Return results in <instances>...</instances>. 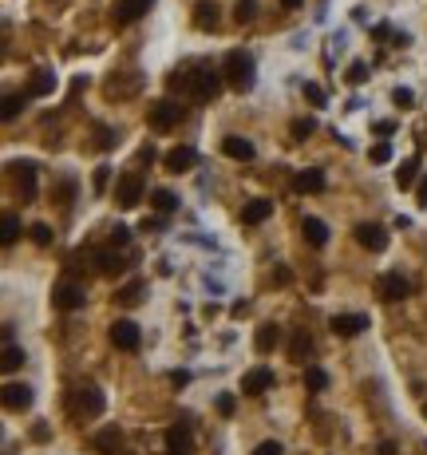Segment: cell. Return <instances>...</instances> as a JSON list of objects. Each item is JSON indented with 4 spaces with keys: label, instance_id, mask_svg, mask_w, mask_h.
Instances as JSON below:
<instances>
[{
    "label": "cell",
    "instance_id": "obj_8",
    "mask_svg": "<svg viewBox=\"0 0 427 455\" xmlns=\"http://www.w3.org/2000/svg\"><path fill=\"white\" fill-rule=\"evenodd\" d=\"M273 384H277V376H273L269 369H249L242 376V392L245 396H261V392H269Z\"/></svg>",
    "mask_w": 427,
    "mask_h": 455
},
{
    "label": "cell",
    "instance_id": "obj_25",
    "mask_svg": "<svg viewBox=\"0 0 427 455\" xmlns=\"http://www.w3.org/2000/svg\"><path fill=\"white\" fill-rule=\"evenodd\" d=\"M194 24L198 28H210V32L218 28V8H214V0H202V4L194 8Z\"/></svg>",
    "mask_w": 427,
    "mask_h": 455
},
{
    "label": "cell",
    "instance_id": "obj_27",
    "mask_svg": "<svg viewBox=\"0 0 427 455\" xmlns=\"http://www.w3.org/2000/svg\"><path fill=\"white\" fill-rule=\"evenodd\" d=\"M16 238H20V218H16V214H4V218H0V242L13 246Z\"/></svg>",
    "mask_w": 427,
    "mask_h": 455
},
{
    "label": "cell",
    "instance_id": "obj_2",
    "mask_svg": "<svg viewBox=\"0 0 427 455\" xmlns=\"http://www.w3.org/2000/svg\"><path fill=\"white\" fill-rule=\"evenodd\" d=\"M178 119H183V107L171 103V99H159V103L147 107V123L155 127V131H171V127H178Z\"/></svg>",
    "mask_w": 427,
    "mask_h": 455
},
{
    "label": "cell",
    "instance_id": "obj_14",
    "mask_svg": "<svg viewBox=\"0 0 427 455\" xmlns=\"http://www.w3.org/2000/svg\"><path fill=\"white\" fill-rule=\"evenodd\" d=\"M166 452L171 455H190L194 452V440H190V428H186V424H174V428L166 431Z\"/></svg>",
    "mask_w": 427,
    "mask_h": 455
},
{
    "label": "cell",
    "instance_id": "obj_36",
    "mask_svg": "<svg viewBox=\"0 0 427 455\" xmlns=\"http://www.w3.org/2000/svg\"><path fill=\"white\" fill-rule=\"evenodd\" d=\"M28 234H32V242H36V246H52V226H48V222H36Z\"/></svg>",
    "mask_w": 427,
    "mask_h": 455
},
{
    "label": "cell",
    "instance_id": "obj_15",
    "mask_svg": "<svg viewBox=\"0 0 427 455\" xmlns=\"http://www.w3.org/2000/svg\"><path fill=\"white\" fill-rule=\"evenodd\" d=\"M103 392H99L95 384H87V388H79V412H84L87 419H95V416H103Z\"/></svg>",
    "mask_w": 427,
    "mask_h": 455
},
{
    "label": "cell",
    "instance_id": "obj_16",
    "mask_svg": "<svg viewBox=\"0 0 427 455\" xmlns=\"http://www.w3.org/2000/svg\"><path fill=\"white\" fill-rule=\"evenodd\" d=\"M222 151H226L230 159H238V162H249V159H254V143H249V139H242V135H226V139H222Z\"/></svg>",
    "mask_w": 427,
    "mask_h": 455
},
{
    "label": "cell",
    "instance_id": "obj_47",
    "mask_svg": "<svg viewBox=\"0 0 427 455\" xmlns=\"http://www.w3.org/2000/svg\"><path fill=\"white\" fill-rule=\"evenodd\" d=\"M380 455H396V443H380Z\"/></svg>",
    "mask_w": 427,
    "mask_h": 455
},
{
    "label": "cell",
    "instance_id": "obj_38",
    "mask_svg": "<svg viewBox=\"0 0 427 455\" xmlns=\"http://www.w3.org/2000/svg\"><path fill=\"white\" fill-rule=\"evenodd\" d=\"M111 143H115V135H111V127H95V147L107 151Z\"/></svg>",
    "mask_w": 427,
    "mask_h": 455
},
{
    "label": "cell",
    "instance_id": "obj_20",
    "mask_svg": "<svg viewBox=\"0 0 427 455\" xmlns=\"http://www.w3.org/2000/svg\"><path fill=\"white\" fill-rule=\"evenodd\" d=\"M293 186L301 194H320V190H325V171H301L293 178Z\"/></svg>",
    "mask_w": 427,
    "mask_h": 455
},
{
    "label": "cell",
    "instance_id": "obj_30",
    "mask_svg": "<svg viewBox=\"0 0 427 455\" xmlns=\"http://www.w3.org/2000/svg\"><path fill=\"white\" fill-rule=\"evenodd\" d=\"M95 270L107 273V277L111 273H123V258L119 254H95Z\"/></svg>",
    "mask_w": 427,
    "mask_h": 455
},
{
    "label": "cell",
    "instance_id": "obj_13",
    "mask_svg": "<svg viewBox=\"0 0 427 455\" xmlns=\"http://www.w3.org/2000/svg\"><path fill=\"white\" fill-rule=\"evenodd\" d=\"M84 289L79 285H72V282H63V285H56V309H63V313H72V309H84Z\"/></svg>",
    "mask_w": 427,
    "mask_h": 455
},
{
    "label": "cell",
    "instance_id": "obj_43",
    "mask_svg": "<svg viewBox=\"0 0 427 455\" xmlns=\"http://www.w3.org/2000/svg\"><path fill=\"white\" fill-rule=\"evenodd\" d=\"M391 99H396V103H403V107H412V91H407V87H396V91H391Z\"/></svg>",
    "mask_w": 427,
    "mask_h": 455
},
{
    "label": "cell",
    "instance_id": "obj_1",
    "mask_svg": "<svg viewBox=\"0 0 427 455\" xmlns=\"http://www.w3.org/2000/svg\"><path fill=\"white\" fill-rule=\"evenodd\" d=\"M254 56L249 52H242V48H233L226 60H222V75H226V84L233 87V91H249L254 87Z\"/></svg>",
    "mask_w": 427,
    "mask_h": 455
},
{
    "label": "cell",
    "instance_id": "obj_39",
    "mask_svg": "<svg viewBox=\"0 0 427 455\" xmlns=\"http://www.w3.org/2000/svg\"><path fill=\"white\" fill-rule=\"evenodd\" d=\"M127 242H131V230H127V226H115V230H111V246H127Z\"/></svg>",
    "mask_w": 427,
    "mask_h": 455
},
{
    "label": "cell",
    "instance_id": "obj_28",
    "mask_svg": "<svg viewBox=\"0 0 427 455\" xmlns=\"http://www.w3.org/2000/svg\"><path fill=\"white\" fill-rule=\"evenodd\" d=\"M150 206L159 210V214H171V210H178V198L171 190H150Z\"/></svg>",
    "mask_w": 427,
    "mask_h": 455
},
{
    "label": "cell",
    "instance_id": "obj_10",
    "mask_svg": "<svg viewBox=\"0 0 427 455\" xmlns=\"http://www.w3.org/2000/svg\"><path fill=\"white\" fill-rule=\"evenodd\" d=\"M194 162H198L194 147H174V151H166V155H162V167H166V171H171V174H183V171H190Z\"/></svg>",
    "mask_w": 427,
    "mask_h": 455
},
{
    "label": "cell",
    "instance_id": "obj_5",
    "mask_svg": "<svg viewBox=\"0 0 427 455\" xmlns=\"http://www.w3.org/2000/svg\"><path fill=\"white\" fill-rule=\"evenodd\" d=\"M139 341H143V337H139V325H134V321H115V325H111V345L119 348V353H134Z\"/></svg>",
    "mask_w": 427,
    "mask_h": 455
},
{
    "label": "cell",
    "instance_id": "obj_3",
    "mask_svg": "<svg viewBox=\"0 0 427 455\" xmlns=\"http://www.w3.org/2000/svg\"><path fill=\"white\" fill-rule=\"evenodd\" d=\"M222 84H226V75H222L218 68H202L198 75H190V95L194 99H214L222 91Z\"/></svg>",
    "mask_w": 427,
    "mask_h": 455
},
{
    "label": "cell",
    "instance_id": "obj_32",
    "mask_svg": "<svg viewBox=\"0 0 427 455\" xmlns=\"http://www.w3.org/2000/svg\"><path fill=\"white\" fill-rule=\"evenodd\" d=\"M254 16H257V0H238V4H233V20H238V24H249Z\"/></svg>",
    "mask_w": 427,
    "mask_h": 455
},
{
    "label": "cell",
    "instance_id": "obj_18",
    "mask_svg": "<svg viewBox=\"0 0 427 455\" xmlns=\"http://www.w3.org/2000/svg\"><path fill=\"white\" fill-rule=\"evenodd\" d=\"M277 345H281V329H277V325H261V329L254 332V348L261 353V357H269Z\"/></svg>",
    "mask_w": 427,
    "mask_h": 455
},
{
    "label": "cell",
    "instance_id": "obj_12",
    "mask_svg": "<svg viewBox=\"0 0 427 455\" xmlns=\"http://www.w3.org/2000/svg\"><path fill=\"white\" fill-rule=\"evenodd\" d=\"M4 408L8 412H28L32 408V388L28 384H4Z\"/></svg>",
    "mask_w": 427,
    "mask_h": 455
},
{
    "label": "cell",
    "instance_id": "obj_35",
    "mask_svg": "<svg viewBox=\"0 0 427 455\" xmlns=\"http://www.w3.org/2000/svg\"><path fill=\"white\" fill-rule=\"evenodd\" d=\"M20 111H24V99H20V95H4V111H0V115H4V123H13Z\"/></svg>",
    "mask_w": 427,
    "mask_h": 455
},
{
    "label": "cell",
    "instance_id": "obj_21",
    "mask_svg": "<svg viewBox=\"0 0 427 455\" xmlns=\"http://www.w3.org/2000/svg\"><path fill=\"white\" fill-rule=\"evenodd\" d=\"M269 214H273V202H269V198H254V202L242 210V222L245 226H257V222H265Z\"/></svg>",
    "mask_w": 427,
    "mask_h": 455
},
{
    "label": "cell",
    "instance_id": "obj_22",
    "mask_svg": "<svg viewBox=\"0 0 427 455\" xmlns=\"http://www.w3.org/2000/svg\"><path fill=\"white\" fill-rule=\"evenodd\" d=\"M143 293H147V282H143V277H134V282H127L119 293H115V301H119V305H139Z\"/></svg>",
    "mask_w": 427,
    "mask_h": 455
},
{
    "label": "cell",
    "instance_id": "obj_6",
    "mask_svg": "<svg viewBox=\"0 0 427 455\" xmlns=\"http://www.w3.org/2000/svg\"><path fill=\"white\" fill-rule=\"evenodd\" d=\"M115 202H119L123 210L139 206V202H143V178H139V174H123L119 186H115Z\"/></svg>",
    "mask_w": 427,
    "mask_h": 455
},
{
    "label": "cell",
    "instance_id": "obj_34",
    "mask_svg": "<svg viewBox=\"0 0 427 455\" xmlns=\"http://www.w3.org/2000/svg\"><path fill=\"white\" fill-rule=\"evenodd\" d=\"M313 131H317V123H313L309 115H305V119H293V127H289V135H293L297 143H305V139L313 135Z\"/></svg>",
    "mask_w": 427,
    "mask_h": 455
},
{
    "label": "cell",
    "instance_id": "obj_49",
    "mask_svg": "<svg viewBox=\"0 0 427 455\" xmlns=\"http://www.w3.org/2000/svg\"><path fill=\"white\" fill-rule=\"evenodd\" d=\"M419 206H427V183L419 186Z\"/></svg>",
    "mask_w": 427,
    "mask_h": 455
},
{
    "label": "cell",
    "instance_id": "obj_24",
    "mask_svg": "<svg viewBox=\"0 0 427 455\" xmlns=\"http://www.w3.org/2000/svg\"><path fill=\"white\" fill-rule=\"evenodd\" d=\"M313 353V341H309V332H293V341H289V360H297V364H305V357Z\"/></svg>",
    "mask_w": 427,
    "mask_h": 455
},
{
    "label": "cell",
    "instance_id": "obj_46",
    "mask_svg": "<svg viewBox=\"0 0 427 455\" xmlns=\"http://www.w3.org/2000/svg\"><path fill=\"white\" fill-rule=\"evenodd\" d=\"M186 380H190V376H186V372H171V384H174V388H183Z\"/></svg>",
    "mask_w": 427,
    "mask_h": 455
},
{
    "label": "cell",
    "instance_id": "obj_4",
    "mask_svg": "<svg viewBox=\"0 0 427 455\" xmlns=\"http://www.w3.org/2000/svg\"><path fill=\"white\" fill-rule=\"evenodd\" d=\"M356 242H360L368 254H384V249H388V230H384L380 222H360V226H356Z\"/></svg>",
    "mask_w": 427,
    "mask_h": 455
},
{
    "label": "cell",
    "instance_id": "obj_26",
    "mask_svg": "<svg viewBox=\"0 0 427 455\" xmlns=\"http://www.w3.org/2000/svg\"><path fill=\"white\" fill-rule=\"evenodd\" d=\"M415 174H419V159H403L400 171H396V183H400V190L415 186Z\"/></svg>",
    "mask_w": 427,
    "mask_h": 455
},
{
    "label": "cell",
    "instance_id": "obj_44",
    "mask_svg": "<svg viewBox=\"0 0 427 455\" xmlns=\"http://www.w3.org/2000/svg\"><path fill=\"white\" fill-rule=\"evenodd\" d=\"M107 178H111V171H107V167H99V171H95V190H99V194L107 190Z\"/></svg>",
    "mask_w": 427,
    "mask_h": 455
},
{
    "label": "cell",
    "instance_id": "obj_41",
    "mask_svg": "<svg viewBox=\"0 0 427 455\" xmlns=\"http://www.w3.org/2000/svg\"><path fill=\"white\" fill-rule=\"evenodd\" d=\"M254 455H285L281 452V443L277 440H265V443H257V452Z\"/></svg>",
    "mask_w": 427,
    "mask_h": 455
},
{
    "label": "cell",
    "instance_id": "obj_23",
    "mask_svg": "<svg viewBox=\"0 0 427 455\" xmlns=\"http://www.w3.org/2000/svg\"><path fill=\"white\" fill-rule=\"evenodd\" d=\"M52 91H56V75L52 72H36L32 79H28V95L44 99V95H52Z\"/></svg>",
    "mask_w": 427,
    "mask_h": 455
},
{
    "label": "cell",
    "instance_id": "obj_19",
    "mask_svg": "<svg viewBox=\"0 0 427 455\" xmlns=\"http://www.w3.org/2000/svg\"><path fill=\"white\" fill-rule=\"evenodd\" d=\"M301 234H305V242H309V246H325V242H329V226H325V222H320V218H305V222H301Z\"/></svg>",
    "mask_w": 427,
    "mask_h": 455
},
{
    "label": "cell",
    "instance_id": "obj_29",
    "mask_svg": "<svg viewBox=\"0 0 427 455\" xmlns=\"http://www.w3.org/2000/svg\"><path fill=\"white\" fill-rule=\"evenodd\" d=\"M0 364H4V372H16L24 364V348H16L13 341H4V360H0Z\"/></svg>",
    "mask_w": 427,
    "mask_h": 455
},
{
    "label": "cell",
    "instance_id": "obj_31",
    "mask_svg": "<svg viewBox=\"0 0 427 455\" xmlns=\"http://www.w3.org/2000/svg\"><path fill=\"white\" fill-rule=\"evenodd\" d=\"M305 388L309 392H325V388H329V372L325 369H305Z\"/></svg>",
    "mask_w": 427,
    "mask_h": 455
},
{
    "label": "cell",
    "instance_id": "obj_33",
    "mask_svg": "<svg viewBox=\"0 0 427 455\" xmlns=\"http://www.w3.org/2000/svg\"><path fill=\"white\" fill-rule=\"evenodd\" d=\"M119 440H123L119 428H107V431H99V435H95V447H99V452H115Z\"/></svg>",
    "mask_w": 427,
    "mask_h": 455
},
{
    "label": "cell",
    "instance_id": "obj_37",
    "mask_svg": "<svg viewBox=\"0 0 427 455\" xmlns=\"http://www.w3.org/2000/svg\"><path fill=\"white\" fill-rule=\"evenodd\" d=\"M305 99L313 103V107H325V91H320L317 84H305Z\"/></svg>",
    "mask_w": 427,
    "mask_h": 455
},
{
    "label": "cell",
    "instance_id": "obj_48",
    "mask_svg": "<svg viewBox=\"0 0 427 455\" xmlns=\"http://www.w3.org/2000/svg\"><path fill=\"white\" fill-rule=\"evenodd\" d=\"M281 4H285V8H301V4H305V0H281Z\"/></svg>",
    "mask_w": 427,
    "mask_h": 455
},
{
    "label": "cell",
    "instance_id": "obj_42",
    "mask_svg": "<svg viewBox=\"0 0 427 455\" xmlns=\"http://www.w3.org/2000/svg\"><path fill=\"white\" fill-rule=\"evenodd\" d=\"M391 159V147L388 143H376V147H372V162H388Z\"/></svg>",
    "mask_w": 427,
    "mask_h": 455
},
{
    "label": "cell",
    "instance_id": "obj_45",
    "mask_svg": "<svg viewBox=\"0 0 427 455\" xmlns=\"http://www.w3.org/2000/svg\"><path fill=\"white\" fill-rule=\"evenodd\" d=\"M218 412H222V416H230V412H233V396H218Z\"/></svg>",
    "mask_w": 427,
    "mask_h": 455
},
{
    "label": "cell",
    "instance_id": "obj_17",
    "mask_svg": "<svg viewBox=\"0 0 427 455\" xmlns=\"http://www.w3.org/2000/svg\"><path fill=\"white\" fill-rule=\"evenodd\" d=\"M380 297L384 301H403L407 297V282H403L400 273H384L380 277Z\"/></svg>",
    "mask_w": 427,
    "mask_h": 455
},
{
    "label": "cell",
    "instance_id": "obj_11",
    "mask_svg": "<svg viewBox=\"0 0 427 455\" xmlns=\"http://www.w3.org/2000/svg\"><path fill=\"white\" fill-rule=\"evenodd\" d=\"M364 329H368L364 313H336V317H332V332H336V337H356V332H364Z\"/></svg>",
    "mask_w": 427,
    "mask_h": 455
},
{
    "label": "cell",
    "instance_id": "obj_50",
    "mask_svg": "<svg viewBox=\"0 0 427 455\" xmlns=\"http://www.w3.org/2000/svg\"><path fill=\"white\" fill-rule=\"evenodd\" d=\"M424 416H427V404H424Z\"/></svg>",
    "mask_w": 427,
    "mask_h": 455
},
{
    "label": "cell",
    "instance_id": "obj_40",
    "mask_svg": "<svg viewBox=\"0 0 427 455\" xmlns=\"http://www.w3.org/2000/svg\"><path fill=\"white\" fill-rule=\"evenodd\" d=\"M364 79H368V68H364L360 60H356L352 68H348V84H364Z\"/></svg>",
    "mask_w": 427,
    "mask_h": 455
},
{
    "label": "cell",
    "instance_id": "obj_7",
    "mask_svg": "<svg viewBox=\"0 0 427 455\" xmlns=\"http://www.w3.org/2000/svg\"><path fill=\"white\" fill-rule=\"evenodd\" d=\"M150 4H155V0H115L111 16H115L119 24H134L139 16H147V13H150Z\"/></svg>",
    "mask_w": 427,
    "mask_h": 455
},
{
    "label": "cell",
    "instance_id": "obj_9",
    "mask_svg": "<svg viewBox=\"0 0 427 455\" xmlns=\"http://www.w3.org/2000/svg\"><path fill=\"white\" fill-rule=\"evenodd\" d=\"M8 171H16L20 198H24V202H36V167H32V162H13Z\"/></svg>",
    "mask_w": 427,
    "mask_h": 455
}]
</instances>
